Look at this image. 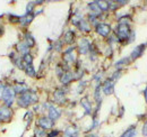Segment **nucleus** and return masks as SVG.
Wrapping results in <instances>:
<instances>
[{"instance_id": "nucleus-1", "label": "nucleus", "mask_w": 147, "mask_h": 137, "mask_svg": "<svg viewBox=\"0 0 147 137\" xmlns=\"http://www.w3.org/2000/svg\"><path fill=\"white\" fill-rule=\"evenodd\" d=\"M18 104L23 108H26L28 107L30 104H33V103L37 102V94L34 91H31V90H27L25 92H23L18 98Z\"/></svg>"}, {"instance_id": "nucleus-2", "label": "nucleus", "mask_w": 147, "mask_h": 137, "mask_svg": "<svg viewBox=\"0 0 147 137\" xmlns=\"http://www.w3.org/2000/svg\"><path fill=\"white\" fill-rule=\"evenodd\" d=\"M131 31H130V27L129 25H125V24H119L118 25V28H117V37L120 42H123V41H127L129 39L130 35H131Z\"/></svg>"}, {"instance_id": "nucleus-3", "label": "nucleus", "mask_w": 147, "mask_h": 137, "mask_svg": "<svg viewBox=\"0 0 147 137\" xmlns=\"http://www.w3.org/2000/svg\"><path fill=\"white\" fill-rule=\"evenodd\" d=\"M15 90L10 86H5V91H3V96H2V100L5 101V103L7 104V107H10L14 99H15Z\"/></svg>"}, {"instance_id": "nucleus-4", "label": "nucleus", "mask_w": 147, "mask_h": 137, "mask_svg": "<svg viewBox=\"0 0 147 137\" xmlns=\"http://www.w3.org/2000/svg\"><path fill=\"white\" fill-rule=\"evenodd\" d=\"M96 33L103 37H107L109 36L111 33V27L110 25L108 24H104V23H100L96 25Z\"/></svg>"}, {"instance_id": "nucleus-5", "label": "nucleus", "mask_w": 147, "mask_h": 137, "mask_svg": "<svg viewBox=\"0 0 147 137\" xmlns=\"http://www.w3.org/2000/svg\"><path fill=\"white\" fill-rule=\"evenodd\" d=\"M102 91L104 92V94L109 96L112 94L113 91H114V81L112 79H107L102 86Z\"/></svg>"}, {"instance_id": "nucleus-6", "label": "nucleus", "mask_w": 147, "mask_h": 137, "mask_svg": "<svg viewBox=\"0 0 147 137\" xmlns=\"http://www.w3.org/2000/svg\"><path fill=\"white\" fill-rule=\"evenodd\" d=\"M145 47H146V45L145 44H140V45H138V46H136L135 49H134V51L131 52V54H130V60H137V59H139L142 55H143V53L145 51Z\"/></svg>"}, {"instance_id": "nucleus-7", "label": "nucleus", "mask_w": 147, "mask_h": 137, "mask_svg": "<svg viewBox=\"0 0 147 137\" xmlns=\"http://www.w3.org/2000/svg\"><path fill=\"white\" fill-rule=\"evenodd\" d=\"M78 51L80 54H87L88 52L91 51V43L88 42V39L84 38L79 42L78 44Z\"/></svg>"}, {"instance_id": "nucleus-8", "label": "nucleus", "mask_w": 147, "mask_h": 137, "mask_svg": "<svg viewBox=\"0 0 147 137\" xmlns=\"http://www.w3.org/2000/svg\"><path fill=\"white\" fill-rule=\"evenodd\" d=\"M37 122H38V126L43 129H50L53 127V124H55L53 120H51L49 117H41L38 118Z\"/></svg>"}, {"instance_id": "nucleus-9", "label": "nucleus", "mask_w": 147, "mask_h": 137, "mask_svg": "<svg viewBox=\"0 0 147 137\" xmlns=\"http://www.w3.org/2000/svg\"><path fill=\"white\" fill-rule=\"evenodd\" d=\"M55 101L59 104H62V103L66 102V94H65V91L61 90V89H57L55 91Z\"/></svg>"}, {"instance_id": "nucleus-10", "label": "nucleus", "mask_w": 147, "mask_h": 137, "mask_svg": "<svg viewBox=\"0 0 147 137\" xmlns=\"http://www.w3.org/2000/svg\"><path fill=\"white\" fill-rule=\"evenodd\" d=\"M11 110L9 107L5 106V107H0V120H9L11 117Z\"/></svg>"}, {"instance_id": "nucleus-11", "label": "nucleus", "mask_w": 147, "mask_h": 137, "mask_svg": "<svg viewBox=\"0 0 147 137\" xmlns=\"http://www.w3.org/2000/svg\"><path fill=\"white\" fill-rule=\"evenodd\" d=\"M48 112H49V118L51 120H57L61 116V112L59 111L58 108H55V106H49L48 107Z\"/></svg>"}, {"instance_id": "nucleus-12", "label": "nucleus", "mask_w": 147, "mask_h": 137, "mask_svg": "<svg viewBox=\"0 0 147 137\" xmlns=\"http://www.w3.org/2000/svg\"><path fill=\"white\" fill-rule=\"evenodd\" d=\"M73 80H75V75H74V73L69 72V71L65 72V73L62 74V76L60 78V81H61V83H63V84H68V83H70Z\"/></svg>"}, {"instance_id": "nucleus-13", "label": "nucleus", "mask_w": 147, "mask_h": 137, "mask_svg": "<svg viewBox=\"0 0 147 137\" xmlns=\"http://www.w3.org/2000/svg\"><path fill=\"white\" fill-rule=\"evenodd\" d=\"M74 47L71 49H69L68 51L65 52V54H63V60L67 62V63H73L76 61V56H75V54H74Z\"/></svg>"}, {"instance_id": "nucleus-14", "label": "nucleus", "mask_w": 147, "mask_h": 137, "mask_svg": "<svg viewBox=\"0 0 147 137\" xmlns=\"http://www.w3.org/2000/svg\"><path fill=\"white\" fill-rule=\"evenodd\" d=\"M80 102H82V106H83V108L85 109V114H86V115H90V114L92 112V104H91V102H90L88 98H87V97L83 98Z\"/></svg>"}, {"instance_id": "nucleus-15", "label": "nucleus", "mask_w": 147, "mask_h": 137, "mask_svg": "<svg viewBox=\"0 0 147 137\" xmlns=\"http://www.w3.org/2000/svg\"><path fill=\"white\" fill-rule=\"evenodd\" d=\"M33 18H34V15H33V14H25L23 17L19 18V23H20L23 26H26V25H28V24L32 23Z\"/></svg>"}, {"instance_id": "nucleus-16", "label": "nucleus", "mask_w": 147, "mask_h": 137, "mask_svg": "<svg viewBox=\"0 0 147 137\" xmlns=\"http://www.w3.org/2000/svg\"><path fill=\"white\" fill-rule=\"evenodd\" d=\"M77 27L79 28V31H80V32H84V33H90V31H91V27H90L88 23H87V21H85L84 19L79 21V24L77 25Z\"/></svg>"}, {"instance_id": "nucleus-17", "label": "nucleus", "mask_w": 147, "mask_h": 137, "mask_svg": "<svg viewBox=\"0 0 147 137\" xmlns=\"http://www.w3.org/2000/svg\"><path fill=\"white\" fill-rule=\"evenodd\" d=\"M17 50H18L19 53H22V54H23V56H24V55L28 54L30 47L27 46V44H26L25 42H19L18 44H17Z\"/></svg>"}, {"instance_id": "nucleus-18", "label": "nucleus", "mask_w": 147, "mask_h": 137, "mask_svg": "<svg viewBox=\"0 0 147 137\" xmlns=\"http://www.w3.org/2000/svg\"><path fill=\"white\" fill-rule=\"evenodd\" d=\"M74 39H75V33H74L73 31H68V32L65 34V37H63L65 43L70 44V43H73L74 42Z\"/></svg>"}, {"instance_id": "nucleus-19", "label": "nucleus", "mask_w": 147, "mask_h": 137, "mask_svg": "<svg viewBox=\"0 0 147 137\" xmlns=\"http://www.w3.org/2000/svg\"><path fill=\"white\" fill-rule=\"evenodd\" d=\"M135 136H136V127L135 126H131L120 137H135Z\"/></svg>"}, {"instance_id": "nucleus-20", "label": "nucleus", "mask_w": 147, "mask_h": 137, "mask_svg": "<svg viewBox=\"0 0 147 137\" xmlns=\"http://www.w3.org/2000/svg\"><path fill=\"white\" fill-rule=\"evenodd\" d=\"M96 5L98 6L100 10L101 11H107L109 8H110V5H109V1H95Z\"/></svg>"}, {"instance_id": "nucleus-21", "label": "nucleus", "mask_w": 147, "mask_h": 137, "mask_svg": "<svg viewBox=\"0 0 147 137\" xmlns=\"http://www.w3.org/2000/svg\"><path fill=\"white\" fill-rule=\"evenodd\" d=\"M24 42L27 44V46H28V47H32V46H34V44H35L34 37L30 34V33H27V34L25 35V41H24Z\"/></svg>"}, {"instance_id": "nucleus-22", "label": "nucleus", "mask_w": 147, "mask_h": 137, "mask_svg": "<svg viewBox=\"0 0 147 137\" xmlns=\"http://www.w3.org/2000/svg\"><path fill=\"white\" fill-rule=\"evenodd\" d=\"M65 134H66V135H68V136H75V137H77L78 130H77V128H76V127L71 126V127H68V128L66 129Z\"/></svg>"}, {"instance_id": "nucleus-23", "label": "nucleus", "mask_w": 147, "mask_h": 137, "mask_svg": "<svg viewBox=\"0 0 147 137\" xmlns=\"http://www.w3.org/2000/svg\"><path fill=\"white\" fill-rule=\"evenodd\" d=\"M24 70H25L26 74H27L28 76H35V74H36V72H35L33 65H27V67H25Z\"/></svg>"}, {"instance_id": "nucleus-24", "label": "nucleus", "mask_w": 147, "mask_h": 137, "mask_svg": "<svg viewBox=\"0 0 147 137\" xmlns=\"http://www.w3.org/2000/svg\"><path fill=\"white\" fill-rule=\"evenodd\" d=\"M34 136L35 137H47L48 136V134H47L45 129H43V128L38 127V128L35 129V134H34Z\"/></svg>"}, {"instance_id": "nucleus-25", "label": "nucleus", "mask_w": 147, "mask_h": 137, "mask_svg": "<svg viewBox=\"0 0 147 137\" xmlns=\"http://www.w3.org/2000/svg\"><path fill=\"white\" fill-rule=\"evenodd\" d=\"M129 59H130V57H125V59L118 61V62L115 63V67H117L118 68H120V67H122V65H127V64H129V62H130Z\"/></svg>"}, {"instance_id": "nucleus-26", "label": "nucleus", "mask_w": 147, "mask_h": 137, "mask_svg": "<svg viewBox=\"0 0 147 137\" xmlns=\"http://www.w3.org/2000/svg\"><path fill=\"white\" fill-rule=\"evenodd\" d=\"M120 75H121V71H120V70H118V71H115V72L112 74V76H111L110 79H112V80L115 82V81H117V80L120 78Z\"/></svg>"}, {"instance_id": "nucleus-27", "label": "nucleus", "mask_w": 147, "mask_h": 137, "mask_svg": "<svg viewBox=\"0 0 147 137\" xmlns=\"http://www.w3.org/2000/svg\"><path fill=\"white\" fill-rule=\"evenodd\" d=\"M33 8H34V3H33V2H30V3L27 5V8H26V13H27V14H33V13H32Z\"/></svg>"}, {"instance_id": "nucleus-28", "label": "nucleus", "mask_w": 147, "mask_h": 137, "mask_svg": "<svg viewBox=\"0 0 147 137\" xmlns=\"http://www.w3.org/2000/svg\"><path fill=\"white\" fill-rule=\"evenodd\" d=\"M142 135L144 137H147V120L145 121V124H144V126L142 128Z\"/></svg>"}, {"instance_id": "nucleus-29", "label": "nucleus", "mask_w": 147, "mask_h": 137, "mask_svg": "<svg viewBox=\"0 0 147 137\" xmlns=\"http://www.w3.org/2000/svg\"><path fill=\"white\" fill-rule=\"evenodd\" d=\"M19 18L18 16H14V15H10L9 16V20L13 21V23H19Z\"/></svg>"}, {"instance_id": "nucleus-30", "label": "nucleus", "mask_w": 147, "mask_h": 137, "mask_svg": "<svg viewBox=\"0 0 147 137\" xmlns=\"http://www.w3.org/2000/svg\"><path fill=\"white\" fill-rule=\"evenodd\" d=\"M58 135H59V130H52L51 133L48 134V136L47 137H57Z\"/></svg>"}, {"instance_id": "nucleus-31", "label": "nucleus", "mask_w": 147, "mask_h": 137, "mask_svg": "<svg viewBox=\"0 0 147 137\" xmlns=\"http://www.w3.org/2000/svg\"><path fill=\"white\" fill-rule=\"evenodd\" d=\"M3 91H5V86L0 83V100H2V96H3Z\"/></svg>"}, {"instance_id": "nucleus-32", "label": "nucleus", "mask_w": 147, "mask_h": 137, "mask_svg": "<svg viewBox=\"0 0 147 137\" xmlns=\"http://www.w3.org/2000/svg\"><path fill=\"white\" fill-rule=\"evenodd\" d=\"M144 96H145V100H146V103H147V86L146 89L144 90Z\"/></svg>"}, {"instance_id": "nucleus-33", "label": "nucleus", "mask_w": 147, "mask_h": 137, "mask_svg": "<svg viewBox=\"0 0 147 137\" xmlns=\"http://www.w3.org/2000/svg\"><path fill=\"white\" fill-rule=\"evenodd\" d=\"M2 34H3V28H1V27H0V36H1Z\"/></svg>"}, {"instance_id": "nucleus-34", "label": "nucleus", "mask_w": 147, "mask_h": 137, "mask_svg": "<svg viewBox=\"0 0 147 137\" xmlns=\"http://www.w3.org/2000/svg\"><path fill=\"white\" fill-rule=\"evenodd\" d=\"M86 137H96L95 135H93V134H91V135H87Z\"/></svg>"}, {"instance_id": "nucleus-35", "label": "nucleus", "mask_w": 147, "mask_h": 137, "mask_svg": "<svg viewBox=\"0 0 147 137\" xmlns=\"http://www.w3.org/2000/svg\"><path fill=\"white\" fill-rule=\"evenodd\" d=\"M65 137H75V136H68V135H66Z\"/></svg>"}, {"instance_id": "nucleus-36", "label": "nucleus", "mask_w": 147, "mask_h": 137, "mask_svg": "<svg viewBox=\"0 0 147 137\" xmlns=\"http://www.w3.org/2000/svg\"><path fill=\"white\" fill-rule=\"evenodd\" d=\"M145 45H146V46H147V43H146V44H145Z\"/></svg>"}]
</instances>
